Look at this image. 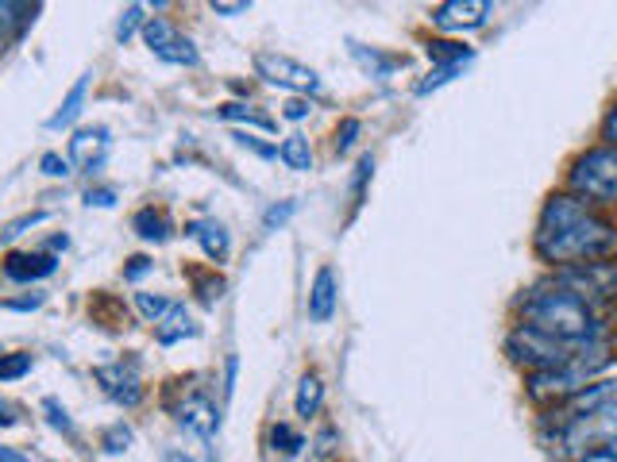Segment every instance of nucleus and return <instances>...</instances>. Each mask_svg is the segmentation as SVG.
I'll return each instance as SVG.
<instances>
[{"instance_id": "nucleus-1", "label": "nucleus", "mask_w": 617, "mask_h": 462, "mask_svg": "<svg viewBox=\"0 0 617 462\" xmlns=\"http://www.w3.org/2000/svg\"><path fill=\"white\" fill-rule=\"evenodd\" d=\"M617 247V227L586 209L579 197L552 193L536 220V254L552 266H583Z\"/></svg>"}, {"instance_id": "nucleus-2", "label": "nucleus", "mask_w": 617, "mask_h": 462, "mask_svg": "<svg viewBox=\"0 0 617 462\" xmlns=\"http://www.w3.org/2000/svg\"><path fill=\"white\" fill-rule=\"evenodd\" d=\"M521 328L536 335H548V340L563 343V347H591L598 328H594L591 305L568 293L560 282L536 285L533 293L521 305Z\"/></svg>"}, {"instance_id": "nucleus-3", "label": "nucleus", "mask_w": 617, "mask_h": 462, "mask_svg": "<svg viewBox=\"0 0 617 462\" xmlns=\"http://www.w3.org/2000/svg\"><path fill=\"white\" fill-rule=\"evenodd\" d=\"M571 189L594 204H617V151L594 146L571 166Z\"/></svg>"}, {"instance_id": "nucleus-4", "label": "nucleus", "mask_w": 617, "mask_h": 462, "mask_svg": "<svg viewBox=\"0 0 617 462\" xmlns=\"http://www.w3.org/2000/svg\"><path fill=\"white\" fill-rule=\"evenodd\" d=\"M556 282L568 293H575L583 305H591V300H606L617 293V266L614 262H583V266L560 270Z\"/></svg>"}, {"instance_id": "nucleus-5", "label": "nucleus", "mask_w": 617, "mask_h": 462, "mask_svg": "<svg viewBox=\"0 0 617 462\" xmlns=\"http://www.w3.org/2000/svg\"><path fill=\"white\" fill-rule=\"evenodd\" d=\"M255 73H259L263 82L278 85V90H293V93L321 90L317 70H308V66L293 62V58H286V55H275V50H259V55H255Z\"/></svg>"}, {"instance_id": "nucleus-6", "label": "nucleus", "mask_w": 617, "mask_h": 462, "mask_svg": "<svg viewBox=\"0 0 617 462\" xmlns=\"http://www.w3.org/2000/svg\"><path fill=\"white\" fill-rule=\"evenodd\" d=\"M143 43L154 50V55L163 58V62H174V66H197V47L186 39V35L174 32L166 20H147L143 24Z\"/></svg>"}, {"instance_id": "nucleus-7", "label": "nucleus", "mask_w": 617, "mask_h": 462, "mask_svg": "<svg viewBox=\"0 0 617 462\" xmlns=\"http://www.w3.org/2000/svg\"><path fill=\"white\" fill-rule=\"evenodd\" d=\"M490 12H494L490 0H447V4H440V9L432 12V20H436V27H444V32H475V27L487 24Z\"/></svg>"}, {"instance_id": "nucleus-8", "label": "nucleus", "mask_w": 617, "mask_h": 462, "mask_svg": "<svg viewBox=\"0 0 617 462\" xmlns=\"http://www.w3.org/2000/svg\"><path fill=\"white\" fill-rule=\"evenodd\" d=\"M97 381L101 390L108 393V398L116 401V405L124 408H136L139 401H143V381H139V370L136 363H116V366H97Z\"/></svg>"}, {"instance_id": "nucleus-9", "label": "nucleus", "mask_w": 617, "mask_h": 462, "mask_svg": "<svg viewBox=\"0 0 617 462\" xmlns=\"http://www.w3.org/2000/svg\"><path fill=\"white\" fill-rule=\"evenodd\" d=\"M105 154H108V131L105 128H82V131H73L70 139V158L82 170H101L105 166Z\"/></svg>"}, {"instance_id": "nucleus-10", "label": "nucleus", "mask_w": 617, "mask_h": 462, "mask_svg": "<svg viewBox=\"0 0 617 462\" xmlns=\"http://www.w3.org/2000/svg\"><path fill=\"white\" fill-rule=\"evenodd\" d=\"M58 270V259L55 254H32V251H16L4 259V277L9 282H39V277H50Z\"/></svg>"}, {"instance_id": "nucleus-11", "label": "nucleus", "mask_w": 617, "mask_h": 462, "mask_svg": "<svg viewBox=\"0 0 617 462\" xmlns=\"http://www.w3.org/2000/svg\"><path fill=\"white\" fill-rule=\"evenodd\" d=\"M336 312V274L328 266L317 270L313 277V289H308V320L313 324H328Z\"/></svg>"}, {"instance_id": "nucleus-12", "label": "nucleus", "mask_w": 617, "mask_h": 462, "mask_svg": "<svg viewBox=\"0 0 617 462\" xmlns=\"http://www.w3.org/2000/svg\"><path fill=\"white\" fill-rule=\"evenodd\" d=\"M182 424H186V428H194L197 436H212V431L220 428V413H217V405L205 398V393H194V398L182 405Z\"/></svg>"}, {"instance_id": "nucleus-13", "label": "nucleus", "mask_w": 617, "mask_h": 462, "mask_svg": "<svg viewBox=\"0 0 617 462\" xmlns=\"http://www.w3.org/2000/svg\"><path fill=\"white\" fill-rule=\"evenodd\" d=\"M186 236H194L201 244V251L209 254L212 262H224L228 259V232L217 224V220H194L186 227Z\"/></svg>"}, {"instance_id": "nucleus-14", "label": "nucleus", "mask_w": 617, "mask_h": 462, "mask_svg": "<svg viewBox=\"0 0 617 462\" xmlns=\"http://www.w3.org/2000/svg\"><path fill=\"white\" fill-rule=\"evenodd\" d=\"M154 328H159V343H178V340H186V335H197V324L189 320L186 305H178V300H174L171 312Z\"/></svg>"}, {"instance_id": "nucleus-15", "label": "nucleus", "mask_w": 617, "mask_h": 462, "mask_svg": "<svg viewBox=\"0 0 617 462\" xmlns=\"http://www.w3.org/2000/svg\"><path fill=\"white\" fill-rule=\"evenodd\" d=\"M85 90H90V78H78V85H73V90H70V97L62 100V108H58V112L47 120V128H50V131H62V128H70V123L78 120V116H82Z\"/></svg>"}, {"instance_id": "nucleus-16", "label": "nucleus", "mask_w": 617, "mask_h": 462, "mask_svg": "<svg viewBox=\"0 0 617 462\" xmlns=\"http://www.w3.org/2000/svg\"><path fill=\"white\" fill-rule=\"evenodd\" d=\"M131 227H136V236L147 239V244H163L166 236H171V224H166L163 212L154 209H139L136 220H131Z\"/></svg>"}, {"instance_id": "nucleus-17", "label": "nucleus", "mask_w": 617, "mask_h": 462, "mask_svg": "<svg viewBox=\"0 0 617 462\" xmlns=\"http://www.w3.org/2000/svg\"><path fill=\"white\" fill-rule=\"evenodd\" d=\"M321 401H325V386H321L317 374H305L298 386V401H293V408H298V416H317L321 413Z\"/></svg>"}, {"instance_id": "nucleus-18", "label": "nucleus", "mask_w": 617, "mask_h": 462, "mask_svg": "<svg viewBox=\"0 0 617 462\" xmlns=\"http://www.w3.org/2000/svg\"><path fill=\"white\" fill-rule=\"evenodd\" d=\"M278 158H282L290 170H298V174H305L308 166H313V151H308V139L305 135H286V143L278 146Z\"/></svg>"}, {"instance_id": "nucleus-19", "label": "nucleus", "mask_w": 617, "mask_h": 462, "mask_svg": "<svg viewBox=\"0 0 617 462\" xmlns=\"http://www.w3.org/2000/svg\"><path fill=\"white\" fill-rule=\"evenodd\" d=\"M35 12L39 9H32V4H9V0H0V43L12 39L27 20H35Z\"/></svg>"}, {"instance_id": "nucleus-20", "label": "nucleus", "mask_w": 617, "mask_h": 462, "mask_svg": "<svg viewBox=\"0 0 617 462\" xmlns=\"http://www.w3.org/2000/svg\"><path fill=\"white\" fill-rule=\"evenodd\" d=\"M429 58L432 62H444V70H452V66L472 62V47H459V43H447V39H432Z\"/></svg>"}, {"instance_id": "nucleus-21", "label": "nucleus", "mask_w": 617, "mask_h": 462, "mask_svg": "<svg viewBox=\"0 0 617 462\" xmlns=\"http://www.w3.org/2000/svg\"><path fill=\"white\" fill-rule=\"evenodd\" d=\"M136 305H139V312H143L151 324H159V320L171 312V305L174 300H166V297H159V293H136Z\"/></svg>"}, {"instance_id": "nucleus-22", "label": "nucleus", "mask_w": 617, "mask_h": 462, "mask_svg": "<svg viewBox=\"0 0 617 462\" xmlns=\"http://www.w3.org/2000/svg\"><path fill=\"white\" fill-rule=\"evenodd\" d=\"M220 116H224V120H247V123H255V128H263V131H275V120H270V116L252 112L247 105H220Z\"/></svg>"}, {"instance_id": "nucleus-23", "label": "nucleus", "mask_w": 617, "mask_h": 462, "mask_svg": "<svg viewBox=\"0 0 617 462\" xmlns=\"http://www.w3.org/2000/svg\"><path fill=\"white\" fill-rule=\"evenodd\" d=\"M32 370V355H0V381H16Z\"/></svg>"}, {"instance_id": "nucleus-24", "label": "nucleus", "mask_w": 617, "mask_h": 462, "mask_svg": "<svg viewBox=\"0 0 617 462\" xmlns=\"http://www.w3.org/2000/svg\"><path fill=\"white\" fill-rule=\"evenodd\" d=\"M270 439H275V451H282V454H298L301 447H305V439H301L290 424H278V428L270 431Z\"/></svg>"}, {"instance_id": "nucleus-25", "label": "nucleus", "mask_w": 617, "mask_h": 462, "mask_svg": "<svg viewBox=\"0 0 617 462\" xmlns=\"http://www.w3.org/2000/svg\"><path fill=\"white\" fill-rule=\"evenodd\" d=\"M139 24H143V9H139V4H131V9L120 16V24H116V39L128 43L131 35H136V27H139Z\"/></svg>"}, {"instance_id": "nucleus-26", "label": "nucleus", "mask_w": 617, "mask_h": 462, "mask_svg": "<svg viewBox=\"0 0 617 462\" xmlns=\"http://www.w3.org/2000/svg\"><path fill=\"white\" fill-rule=\"evenodd\" d=\"M43 413H47V420L55 424L58 431H66V436H70V431H73V420H70V416H66V408L58 405L55 398H47V401H43Z\"/></svg>"}, {"instance_id": "nucleus-27", "label": "nucleus", "mask_w": 617, "mask_h": 462, "mask_svg": "<svg viewBox=\"0 0 617 462\" xmlns=\"http://www.w3.org/2000/svg\"><path fill=\"white\" fill-rule=\"evenodd\" d=\"M128 443H131V428H124V424H116V428L105 431V451L120 454V451H128Z\"/></svg>"}, {"instance_id": "nucleus-28", "label": "nucleus", "mask_w": 617, "mask_h": 462, "mask_svg": "<svg viewBox=\"0 0 617 462\" xmlns=\"http://www.w3.org/2000/svg\"><path fill=\"white\" fill-rule=\"evenodd\" d=\"M293 209H298V204H293V201H286V204H275V209H267V216H263V227H278V224H286V220L293 216Z\"/></svg>"}, {"instance_id": "nucleus-29", "label": "nucleus", "mask_w": 617, "mask_h": 462, "mask_svg": "<svg viewBox=\"0 0 617 462\" xmlns=\"http://www.w3.org/2000/svg\"><path fill=\"white\" fill-rule=\"evenodd\" d=\"M43 174H50V178H66L70 174V163H66L62 154H43Z\"/></svg>"}, {"instance_id": "nucleus-30", "label": "nucleus", "mask_w": 617, "mask_h": 462, "mask_svg": "<svg viewBox=\"0 0 617 462\" xmlns=\"http://www.w3.org/2000/svg\"><path fill=\"white\" fill-rule=\"evenodd\" d=\"M232 139H236V143L240 146H247V151H255V154H259V158H275V146H270V143H259V139H252V135H244V131H240V135H232Z\"/></svg>"}, {"instance_id": "nucleus-31", "label": "nucleus", "mask_w": 617, "mask_h": 462, "mask_svg": "<svg viewBox=\"0 0 617 462\" xmlns=\"http://www.w3.org/2000/svg\"><path fill=\"white\" fill-rule=\"evenodd\" d=\"M356 135H359V120H344L340 131H336V146H340V151H348V146L356 143Z\"/></svg>"}, {"instance_id": "nucleus-32", "label": "nucleus", "mask_w": 617, "mask_h": 462, "mask_svg": "<svg viewBox=\"0 0 617 462\" xmlns=\"http://www.w3.org/2000/svg\"><path fill=\"white\" fill-rule=\"evenodd\" d=\"M85 204H90V209H93V204H97V209H113L116 193H113V189H90V193H85Z\"/></svg>"}, {"instance_id": "nucleus-33", "label": "nucleus", "mask_w": 617, "mask_h": 462, "mask_svg": "<svg viewBox=\"0 0 617 462\" xmlns=\"http://www.w3.org/2000/svg\"><path fill=\"white\" fill-rule=\"evenodd\" d=\"M252 4L247 0H232V4H224V0H212V12L217 16H240V12H247Z\"/></svg>"}, {"instance_id": "nucleus-34", "label": "nucleus", "mask_w": 617, "mask_h": 462, "mask_svg": "<svg viewBox=\"0 0 617 462\" xmlns=\"http://www.w3.org/2000/svg\"><path fill=\"white\" fill-rule=\"evenodd\" d=\"M147 270H151V259H143V254H136V259L128 262V270H124V277H128V282H139V277H143Z\"/></svg>"}, {"instance_id": "nucleus-35", "label": "nucleus", "mask_w": 617, "mask_h": 462, "mask_svg": "<svg viewBox=\"0 0 617 462\" xmlns=\"http://www.w3.org/2000/svg\"><path fill=\"white\" fill-rule=\"evenodd\" d=\"M43 220H47V212H32V216L16 220V224H12V227H9V232H4V239L20 236V232H24V227H32V224H43Z\"/></svg>"}, {"instance_id": "nucleus-36", "label": "nucleus", "mask_w": 617, "mask_h": 462, "mask_svg": "<svg viewBox=\"0 0 617 462\" xmlns=\"http://www.w3.org/2000/svg\"><path fill=\"white\" fill-rule=\"evenodd\" d=\"M282 116H286V120H305V116H308V100H298V97L286 100Z\"/></svg>"}, {"instance_id": "nucleus-37", "label": "nucleus", "mask_w": 617, "mask_h": 462, "mask_svg": "<svg viewBox=\"0 0 617 462\" xmlns=\"http://www.w3.org/2000/svg\"><path fill=\"white\" fill-rule=\"evenodd\" d=\"M583 462H617V439H614V443H606V447H598V451H591Z\"/></svg>"}, {"instance_id": "nucleus-38", "label": "nucleus", "mask_w": 617, "mask_h": 462, "mask_svg": "<svg viewBox=\"0 0 617 462\" xmlns=\"http://www.w3.org/2000/svg\"><path fill=\"white\" fill-rule=\"evenodd\" d=\"M220 289H224V282H220V277H212V282H201V300H205V305H212V300L220 297Z\"/></svg>"}, {"instance_id": "nucleus-39", "label": "nucleus", "mask_w": 617, "mask_h": 462, "mask_svg": "<svg viewBox=\"0 0 617 462\" xmlns=\"http://www.w3.org/2000/svg\"><path fill=\"white\" fill-rule=\"evenodd\" d=\"M43 297H27V300H0V308H20V312H27V308H39Z\"/></svg>"}, {"instance_id": "nucleus-40", "label": "nucleus", "mask_w": 617, "mask_h": 462, "mask_svg": "<svg viewBox=\"0 0 617 462\" xmlns=\"http://www.w3.org/2000/svg\"><path fill=\"white\" fill-rule=\"evenodd\" d=\"M606 139H609V143H614V151H617V108L606 116Z\"/></svg>"}, {"instance_id": "nucleus-41", "label": "nucleus", "mask_w": 617, "mask_h": 462, "mask_svg": "<svg viewBox=\"0 0 617 462\" xmlns=\"http://www.w3.org/2000/svg\"><path fill=\"white\" fill-rule=\"evenodd\" d=\"M0 462H32V459H24V454L12 451V447H0Z\"/></svg>"}, {"instance_id": "nucleus-42", "label": "nucleus", "mask_w": 617, "mask_h": 462, "mask_svg": "<svg viewBox=\"0 0 617 462\" xmlns=\"http://www.w3.org/2000/svg\"><path fill=\"white\" fill-rule=\"evenodd\" d=\"M0 424H12V416H9V405L0 401Z\"/></svg>"}, {"instance_id": "nucleus-43", "label": "nucleus", "mask_w": 617, "mask_h": 462, "mask_svg": "<svg viewBox=\"0 0 617 462\" xmlns=\"http://www.w3.org/2000/svg\"><path fill=\"white\" fill-rule=\"evenodd\" d=\"M178 462H189V459H178Z\"/></svg>"}]
</instances>
